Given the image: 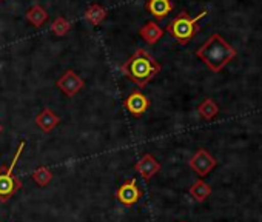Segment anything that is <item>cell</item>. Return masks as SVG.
Listing matches in <instances>:
<instances>
[{
    "label": "cell",
    "instance_id": "5b68a950",
    "mask_svg": "<svg viewBox=\"0 0 262 222\" xmlns=\"http://www.w3.org/2000/svg\"><path fill=\"white\" fill-rule=\"evenodd\" d=\"M117 201L125 207H133L138 204L142 197V190L139 188V184L135 177L126 179L117 190H116Z\"/></svg>",
    "mask_w": 262,
    "mask_h": 222
},
{
    "label": "cell",
    "instance_id": "8fae6325",
    "mask_svg": "<svg viewBox=\"0 0 262 222\" xmlns=\"http://www.w3.org/2000/svg\"><path fill=\"white\" fill-rule=\"evenodd\" d=\"M141 37L148 43V45H155L158 43L162 36H164V30L156 24V22H147L141 30H139Z\"/></svg>",
    "mask_w": 262,
    "mask_h": 222
},
{
    "label": "cell",
    "instance_id": "9c48e42d",
    "mask_svg": "<svg viewBox=\"0 0 262 222\" xmlns=\"http://www.w3.org/2000/svg\"><path fill=\"white\" fill-rule=\"evenodd\" d=\"M135 170L145 179V181H150L151 177L156 176V173L161 171V164L156 161V158L150 153L144 154L135 165Z\"/></svg>",
    "mask_w": 262,
    "mask_h": 222
},
{
    "label": "cell",
    "instance_id": "ffe728a7",
    "mask_svg": "<svg viewBox=\"0 0 262 222\" xmlns=\"http://www.w3.org/2000/svg\"><path fill=\"white\" fill-rule=\"evenodd\" d=\"M182 222H185V220H182Z\"/></svg>",
    "mask_w": 262,
    "mask_h": 222
},
{
    "label": "cell",
    "instance_id": "5bb4252c",
    "mask_svg": "<svg viewBox=\"0 0 262 222\" xmlns=\"http://www.w3.org/2000/svg\"><path fill=\"white\" fill-rule=\"evenodd\" d=\"M198 111L202 119L205 121H213L217 115H219V105L213 100V99H205L199 103Z\"/></svg>",
    "mask_w": 262,
    "mask_h": 222
},
{
    "label": "cell",
    "instance_id": "ba28073f",
    "mask_svg": "<svg viewBox=\"0 0 262 222\" xmlns=\"http://www.w3.org/2000/svg\"><path fill=\"white\" fill-rule=\"evenodd\" d=\"M123 105H125V108L133 116L141 118L145 113V111L150 108V99L144 93H141V91H133L125 99Z\"/></svg>",
    "mask_w": 262,
    "mask_h": 222
},
{
    "label": "cell",
    "instance_id": "3957f363",
    "mask_svg": "<svg viewBox=\"0 0 262 222\" xmlns=\"http://www.w3.org/2000/svg\"><path fill=\"white\" fill-rule=\"evenodd\" d=\"M208 14V10H202L199 16L196 17H190L188 13H181L178 17H174L168 27H167V31L176 39V42H179L181 45H187L199 31V20L202 17H205Z\"/></svg>",
    "mask_w": 262,
    "mask_h": 222
},
{
    "label": "cell",
    "instance_id": "2e32d148",
    "mask_svg": "<svg viewBox=\"0 0 262 222\" xmlns=\"http://www.w3.org/2000/svg\"><path fill=\"white\" fill-rule=\"evenodd\" d=\"M31 177H33V181H34L39 187H47V185L53 181L54 174H53V171H51L50 167L43 165V167H39L37 170H34L33 174H31Z\"/></svg>",
    "mask_w": 262,
    "mask_h": 222
},
{
    "label": "cell",
    "instance_id": "9a60e30c",
    "mask_svg": "<svg viewBox=\"0 0 262 222\" xmlns=\"http://www.w3.org/2000/svg\"><path fill=\"white\" fill-rule=\"evenodd\" d=\"M27 19L36 27V28H40L47 19H48V13L40 7V5H34L33 8H30V11L27 13Z\"/></svg>",
    "mask_w": 262,
    "mask_h": 222
},
{
    "label": "cell",
    "instance_id": "d6986e66",
    "mask_svg": "<svg viewBox=\"0 0 262 222\" xmlns=\"http://www.w3.org/2000/svg\"><path fill=\"white\" fill-rule=\"evenodd\" d=\"M2 131H4V125H2V124H0V133H2Z\"/></svg>",
    "mask_w": 262,
    "mask_h": 222
},
{
    "label": "cell",
    "instance_id": "7a4b0ae2",
    "mask_svg": "<svg viewBox=\"0 0 262 222\" xmlns=\"http://www.w3.org/2000/svg\"><path fill=\"white\" fill-rule=\"evenodd\" d=\"M162 70L161 63L145 50H138L125 63H122L120 71L139 88H145V85L156 77Z\"/></svg>",
    "mask_w": 262,
    "mask_h": 222
},
{
    "label": "cell",
    "instance_id": "e0dca14e",
    "mask_svg": "<svg viewBox=\"0 0 262 222\" xmlns=\"http://www.w3.org/2000/svg\"><path fill=\"white\" fill-rule=\"evenodd\" d=\"M106 17V11H105V8H102L100 5H97V4H94V5H91L88 10H86V13H85V19L91 24V25H99L103 19Z\"/></svg>",
    "mask_w": 262,
    "mask_h": 222
},
{
    "label": "cell",
    "instance_id": "ac0fdd59",
    "mask_svg": "<svg viewBox=\"0 0 262 222\" xmlns=\"http://www.w3.org/2000/svg\"><path fill=\"white\" fill-rule=\"evenodd\" d=\"M70 28H71V24H70L65 17H57V19L53 22V25H51V31H53L56 36H59V37L65 36V34L70 31Z\"/></svg>",
    "mask_w": 262,
    "mask_h": 222
},
{
    "label": "cell",
    "instance_id": "30bf717a",
    "mask_svg": "<svg viewBox=\"0 0 262 222\" xmlns=\"http://www.w3.org/2000/svg\"><path fill=\"white\" fill-rule=\"evenodd\" d=\"M59 124H60V118L54 113L53 109H50V108L42 109L40 113L36 116V125H37L42 131H45V133L53 131Z\"/></svg>",
    "mask_w": 262,
    "mask_h": 222
},
{
    "label": "cell",
    "instance_id": "52a82bcc",
    "mask_svg": "<svg viewBox=\"0 0 262 222\" xmlns=\"http://www.w3.org/2000/svg\"><path fill=\"white\" fill-rule=\"evenodd\" d=\"M56 85H57L59 90H60L62 93H65L68 97H73V96H76V94L83 88L85 82H83V79H82L76 71L68 70V71H65V73L60 76V79L57 80Z\"/></svg>",
    "mask_w": 262,
    "mask_h": 222
},
{
    "label": "cell",
    "instance_id": "4fadbf2b",
    "mask_svg": "<svg viewBox=\"0 0 262 222\" xmlns=\"http://www.w3.org/2000/svg\"><path fill=\"white\" fill-rule=\"evenodd\" d=\"M188 193H190V196H191L196 202H205V201L210 197V194H211V187H210L205 181L199 179V181H196V182L190 187Z\"/></svg>",
    "mask_w": 262,
    "mask_h": 222
},
{
    "label": "cell",
    "instance_id": "6da1fadb",
    "mask_svg": "<svg viewBox=\"0 0 262 222\" xmlns=\"http://www.w3.org/2000/svg\"><path fill=\"white\" fill-rule=\"evenodd\" d=\"M196 56L207 65L210 71L219 73L237 56V53L221 34H211L205 43L196 50Z\"/></svg>",
    "mask_w": 262,
    "mask_h": 222
},
{
    "label": "cell",
    "instance_id": "7c38bea8",
    "mask_svg": "<svg viewBox=\"0 0 262 222\" xmlns=\"http://www.w3.org/2000/svg\"><path fill=\"white\" fill-rule=\"evenodd\" d=\"M147 10L158 19L167 17L173 11V4L171 0H148L147 2Z\"/></svg>",
    "mask_w": 262,
    "mask_h": 222
},
{
    "label": "cell",
    "instance_id": "8992f818",
    "mask_svg": "<svg viewBox=\"0 0 262 222\" xmlns=\"http://www.w3.org/2000/svg\"><path fill=\"white\" fill-rule=\"evenodd\" d=\"M190 168L199 176L205 177L211 173V170L217 165V161L214 156H211L205 148H199L190 159Z\"/></svg>",
    "mask_w": 262,
    "mask_h": 222
},
{
    "label": "cell",
    "instance_id": "277c9868",
    "mask_svg": "<svg viewBox=\"0 0 262 222\" xmlns=\"http://www.w3.org/2000/svg\"><path fill=\"white\" fill-rule=\"evenodd\" d=\"M24 148H25V141H22L19 144L17 151H16L11 164L8 167H2V168H0V202H2V204L8 202L24 187L20 177H17L14 174V168H16V165L19 162V158H20Z\"/></svg>",
    "mask_w": 262,
    "mask_h": 222
},
{
    "label": "cell",
    "instance_id": "44dd1931",
    "mask_svg": "<svg viewBox=\"0 0 262 222\" xmlns=\"http://www.w3.org/2000/svg\"><path fill=\"white\" fill-rule=\"evenodd\" d=\"M0 222H2V220H0Z\"/></svg>",
    "mask_w": 262,
    "mask_h": 222
}]
</instances>
